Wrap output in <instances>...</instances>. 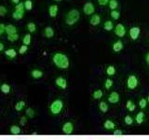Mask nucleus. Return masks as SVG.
<instances>
[{
	"label": "nucleus",
	"mask_w": 149,
	"mask_h": 140,
	"mask_svg": "<svg viewBox=\"0 0 149 140\" xmlns=\"http://www.w3.org/2000/svg\"><path fill=\"white\" fill-rule=\"evenodd\" d=\"M106 74L108 75L109 77H113L114 75L116 74V67L114 65H108V66L106 67V70H105Z\"/></svg>",
	"instance_id": "nucleus-24"
},
{
	"label": "nucleus",
	"mask_w": 149,
	"mask_h": 140,
	"mask_svg": "<svg viewBox=\"0 0 149 140\" xmlns=\"http://www.w3.org/2000/svg\"><path fill=\"white\" fill-rule=\"evenodd\" d=\"M7 13H8L7 8L3 6V5H0V17H4Z\"/></svg>",
	"instance_id": "nucleus-39"
},
{
	"label": "nucleus",
	"mask_w": 149,
	"mask_h": 140,
	"mask_svg": "<svg viewBox=\"0 0 149 140\" xmlns=\"http://www.w3.org/2000/svg\"><path fill=\"white\" fill-rule=\"evenodd\" d=\"M0 91H1V92L4 93V94H8V93L10 92L11 88L8 83H3L2 85L0 86Z\"/></svg>",
	"instance_id": "nucleus-20"
},
{
	"label": "nucleus",
	"mask_w": 149,
	"mask_h": 140,
	"mask_svg": "<svg viewBox=\"0 0 149 140\" xmlns=\"http://www.w3.org/2000/svg\"><path fill=\"white\" fill-rule=\"evenodd\" d=\"M43 35H44L45 37H47V38H51V37H53L54 36V30H53V28L51 27V26L45 27Z\"/></svg>",
	"instance_id": "nucleus-14"
},
{
	"label": "nucleus",
	"mask_w": 149,
	"mask_h": 140,
	"mask_svg": "<svg viewBox=\"0 0 149 140\" xmlns=\"http://www.w3.org/2000/svg\"><path fill=\"white\" fill-rule=\"evenodd\" d=\"M11 2L13 3V4H19V3H20L21 1H20V0H11Z\"/></svg>",
	"instance_id": "nucleus-48"
},
{
	"label": "nucleus",
	"mask_w": 149,
	"mask_h": 140,
	"mask_svg": "<svg viewBox=\"0 0 149 140\" xmlns=\"http://www.w3.org/2000/svg\"><path fill=\"white\" fill-rule=\"evenodd\" d=\"M113 84H114V81L112 80L111 78H106L104 81V88L106 90H109V89H111L112 86H113Z\"/></svg>",
	"instance_id": "nucleus-37"
},
{
	"label": "nucleus",
	"mask_w": 149,
	"mask_h": 140,
	"mask_svg": "<svg viewBox=\"0 0 149 140\" xmlns=\"http://www.w3.org/2000/svg\"><path fill=\"white\" fill-rule=\"evenodd\" d=\"M31 40H32V36H31V34L30 33H28V34L24 35V36L22 37V43L23 45H30L31 44Z\"/></svg>",
	"instance_id": "nucleus-26"
},
{
	"label": "nucleus",
	"mask_w": 149,
	"mask_h": 140,
	"mask_svg": "<svg viewBox=\"0 0 149 140\" xmlns=\"http://www.w3.org/2000/svg\"><path fill=\"white\" fill-rule=\"evenodd\" d=\"M108 105H107V103L104 102V101H102L100 102L99 104V109L101 112H102V113H106L107 111H108Z\"/></svg>",
	"instance_id": "nucleus-23"
},
{
	"label": "nucleus",
	"mask_w": 149,
	"mask_h": 140,
	"mask_svg": "<svg viewBox=\"0 0 149 140\" xmlns=\"http://www.w3.org/2000/svg\"><path fill=\"white\" fill-rule=\"evenodd\" d=\"M52 62L55 66L59 69H67L70 65L69 58L67 57V55L63 52H60V51L55 52L52 55Z\"/></svg>",
	"instance_id": "nucleus-1"
},
{
	"label": "nucleus",
	"mask_w": 149,
	"mask_h": 140,
	"mask_svg": "<svg viewBox=\"0 0 149 140\" xmlns=\"http://www.w3.org/2000/svg\"><path fill=\"white\" fill-rule=\"evenodd\" d=\"M43 71L40 69H33L32 71H31V77L33 78H35V79H39L41 78L42 77H43Z\"/></svg>",
	"instance_id": "nucleus-15"
},
{
	"label": "nucleus",
	"mask_w": 149,
	"mask_h": 140,
	"mask_svg": "<svg viewBox=\"0 0 149 140\" xmlns=\"http://www.w3.org/2000/svg\"><path fill=\"white\" fill-rule=\"evenodd\" d=\"M147 102H149V95H148V97H147Z\"/></svg>",
	"instance_id": "nucleus-50"
},
{
	"label": "nucleus",
	"mask_w": 149,
	"mask_h": 140,
	"mask_svg": "<svg viewBox=\"0 0 149 140\" xmlns=\"http://www.w3.org/2000/svg\"><path fill=\"white\" fill-rule=\"evenodd\" d=\"M63 108V102L61 99H56L49 105V112L52 115H59Z\"/></svg>",
	"instance_id": "nucleus-3"
},
{
	"label": "nucleus",
	"mask_w": 149,
	"mask_h": 140,
	"mask_svg": "<svg viewBox=\"0 0 149 140\" xmlns=\"http://www.w3.org/2000/svg\"><path fill=\"white\" fill-rule=\"evenodd\" d=\"M126 108H127L129 111L132 112V111L135 110V108H136V106H135V104L132 100H129L127 102V104H126Z\"/></svg>",
	"instance_id": "nucleus-29"
},
{
	"label": "nucleus",
	"mask_w": 149,
	"mask_h": 140,
	"mask_svg": "<svg viewBox=\"0 0 149 140\" xmlns=\"http://www.w3.org/2000/svg\"><path fill=\"white\" fill-rule=\"evenodd\" d=\"M25 114H26V117L29 119H32L34 118V117L36 116V111L32 108V107H28V108L26 109L25 111Z\"/></svg>",
	"instance_id": "nucleus-33"
},
{
	"label": "nucleus",
	"mask_w": 149,
	"mask_h": 140,
	"mask_svg": "<svg viewBox=\"0 0 149 140\" xmlns=\"http://www.w3.org/2000/svg\"><path fill=\"white\" fill-rule=\"evenodd\" d=\"M108 5H109V8L111 9V10H114V9H116L118 8V0H109Z\"/></svg>",
	"instance_id": "nucleus-30"
},
{
	"label": "nucleus",
	"mask_w": 149,
	"mask_h": 140,
	"mask_svg": "<svg viewBox=\"0 0 149 140\" xmlns=\"http://www.w3.org/2000/svg\"><path fill=\"white\" fill-rule=\"evenodd\" d=\"M17 51H16V50H14V49H12V48H10V49H8V50H5V55L7 56V57L8 58V59H10V60H12V59H14L17 56Z\"/></svg>",
	"instance_id": "nucleus-16"
},
{
	"label": "nucleus",
	"mask_w": 149,
	"mask_h": 140,
	"mask_svg": "<svg viewBox=\"0 0 149 140\" xmlns=\"http://www.w3.org/2000/svg\"><path fill=\"white\" fill-rule=\"evenodd\" d=\"M24 16V11H18V10H15L13 13H12V18L14 20H22Z\"/></svg>",
	"instance_id": "nucleus-22"
},
{
	"label": "nucleus",
	"mask_w": 149,
	"mask_h": 140,
	"mask_svg": "<svg viewBox=\"0 0 149 140\" xmlns=\"http://www.w3.org/2000/svg\"><path fill=\"white\" fill-rule=\"evenodd\" d=\"M26 28H27V30L29 31L30 33H35L36 31V23L35 22H32L27 23Z\"/></svg>",
	"instance_id": "nucleus-31"
},
{
	"label": "nucleus",
	"mask_w": 149,
	"mask_h": 140,
	"mask_svg": "<svg viewBox=\"0 0 149 140\" xmlns=\"http://www.w3.org/2000/svg\"><path fill=\"white\" fill-rule=\"evenodd\" d=\"M5 33H6L8 36L12 35V34H16L17 27L13 24H8V25H6V28H5Z\"/></svg>",
	"instance_id": "nucleus-17"
},
{
	"label": "nucleus",
	"mask_w": 149,
	"mask_h": 140,
	"mask_svg": "<svg viewBox=\"0 0 149 140\" xmlns=\"http://www.w3.org/2000/svg\"><path fill=\"white\" fill-rule=\"evenodd\" d=\"M146 64L149 65V52H147L146 55Z\"/></svg>",
	"instance_id": "nucleus-46"
},
{
	"label": "nucleus",
	"mask_w": 149,
	"mask_h": 140,
	"mask_svg": "<svg viewBox=\"0 0 149 140\" xmlns=\"http://www.w3.org/2000/svg\"><path fill=\"white\" fill-rule=\"evenodd\" d=\"M59 11V7L57 5H50L49 7V14L51 18H55Z\"/></svg>",
	"instance_id": "nucleus-13"
},
{
	"label": "nucleus",
	"mask_w": 149,
	"mask_h": 140,
	"mask_svg": "<svg viewBox=\"0 0 149 140\" xmlns=\"http://www.w3.org/2000/svg\"><path fill=\"white\" fill-rule=\"evenodd\" d=\"M15 10H18V11H24L25 8H24V5H23V2H20L19 4L16 5L15 7Z\"/></svg>",
	"instance_id": "nucleus-40"
},
{
	"label": "nucleus",
	"mask_w": 149,
	"mask_h": 140,
	"mask_svg": "<svg viewBox=\"0 0 149 140\" xmlns=\"http://www.w3.org/2000/svg\"><path fill=\"white\" fill-rule=\"evenodd\" d=\"M19 37H20V36L18 35V33H16V34H12V35H8V40L10 41V42H15L19 39Z\"/></svg>",
	"instance_id": "nucleus-36"
},
{
	"label": "nucleus",
	"mask_w": 149,
	"mask_h": 140,
	"mask_svg": "<svg viewBox=\"0 0 149 140\" xmlns=\"http://www.w3.org/2000/svg\"><path fill=\"white\" fill-rule=\"evenodd\" d=\"M53 1H55V2H61L62 0H53Z\"/></svg>",
	"instance_id": "nucleus-49"
},
{
	"label": "nucleus",
	"mask_w": 149,
	"mask_h": 140,
	"mask_svg": "<svg viewBox=\"0 0 149 140\" xmlns=\"http://www.w3.org/2000/svg\"><path fill=\"white\" fill-rule=\"evenodd\" d=\"M23 5H24V8L26 9V10H28V11L32 10V8H33V1L32 0H25V1L23 2Z\"/></svg>",
	"instance_id": "nucleus-34"
},
{
	"label": "nucleus",
	"mask_w": 149,
	"mask_h": 140,
	"mask_svg": "<svg viewBox=\"0 0 149 140\" xmlns=\"http://www.w3.org/2000/svg\"><path fill=\"white\" fill-rule=\"evenodd\" d=\"M139 84V79L136 75H130L127 78V88L129 90H134L136 89Z\"/></svg>",
	"instance_id": "nucleus-4"
},
{
	"label": "nucleus",
	"mask_w": 149,
	"mask_h": 140,
	"mask_svg": "<svg viewBox=\"0 0 149 140\" xmlns=\"http://www.w3.org/2000/svg\"><path fill=\"white\" fill-rule=\"evenodd\" d=\"M27 117L26 116H23V117H22L21 118V120H20V124L22 125V126H24L26 123H27Z\"/></svg>",
	"instance_id": "nucleus-42"
},
{
	"label": "nucleus",
	"mask_w": 149,
	"mask_h": 140,
	"mask_svg": "<svg viewBox=\"0 0 149 140\" xmlns=\"http://www.w3.org/2000/svg\"><path fill=\"white\" fill-rule=\"evenodd\" d=\"M83 12L86 15H92L95 12V6L92 2H87L83 6Z\"/></svg>",
	"instance_id": "nucleus-7"
},
{
	"label": "nucleus",
	"mask_w": 149,
	"mask_h": 140,
	"mask_svg": "<svg viewBox=\"0 0 149 140\" xmlns=\"http://www.w3.org/2000/svg\"><path fill=\"white\" fill-rule=\"evenodd\" d=\"M55 84L61 90H65L67 88V80L63 77H58L55 79Z\"/></svg>",
	"instance_id": "nucleus-9"
},
{
	"label": "nucleus",
	"mask_w": 149,
	"mask_h": 140,
	"mask_svg": "<svg viewBox=\"0 0 149 140\" xmlns=\"http://www.w3.org/2000/svg\"><path fill=\"white\" fill-rule=\"evenodd\" d=\"M139 106L141 107L142 109L146 108V107L147 106V99H146V98H142V99H140Z\"/></svg>",
	"instance_id": "nucleus-38"
},
{
	"label": "nucleus",
	"mask_w": 149,
	"mask_h": 140,
	"mask_svg": "<svg viewBox=\"0 0 149 140\" xmlns=\"http://www.w3.org/2000/svg\"><path fill=\"white\" fill-rule=\"evenodd\" d=\"M114 135H123V132L119 129L114 130Z\"/></svg>",
	"instance_id": "nucleus-45"
},
{
	"label": "nucleus",
	"mask_w": 149,
	"mask_h": 140,
	"mask_svg": "<svg viewBox=\"0 0 149 140\" xmlns=\"http://www.w3.org/2000/svg\"><path fill=\"white\" fill-rule=\"evenodd\" d=\"M101 22V16L99 14H92L91 19H90V23L92 26H97L99 25Z\"/></svg>",
	"instance_id": "nucleus-12"
},
{
	"label": "nucleus",
	"mask_w": 149,
	"mask_h": 140,
	"mask_svg": "<svg viewBox=\"0 0 149 140\" xmlns=\"http://www.w3.org/2000/svg\"><path fill=\"white\" fill-rule=\"evenodd\" d=\"M98 1V4L100 5V6H105V5L108 4L109 0H97Z\"/></svg>",
	"instance_id": "nucleus-43"
},
{
	"label": "nucleus",
	"mask_w": 149,
	"mask_h": 140,
	"mask_svg": "<svg viewBox=\"0 0 149 140\" xmlns=\"http://www.w3.org/2000/svg\"><path fill=\"white\" fill-rule=\"evenodd\" d=\"M133 121H134V119L132 118V116H130V115H127L124 118V123L126 125H132L133 124Z\"/></svg>",
	"instance_id": "nucleus-35"
},
{
	"label": "nucleus",
	"mask_w": 149,
	"mask_h": 140,
	"mask_svg": "<svg viewBox=\"0 0 149 140\" xmlns=\"http://www.w3.org/2000/svg\"><path fill=\"white\" fill-rule=\"evenodd\" d=\"M5 28H6V25L4 23L0 22V36H2L5 33Z\"/></svg>",
	"instance_id": "nucleus-44"
},
{
	"label": "nucleus",
	"mask_w": 149,
	"mask_h": 140,
	"mask_svg": "<svg viewBox=\"0 0 149 140\" xmlns=\"http://www.w3.org/2000/svg\"><path fill=\"white\" fill-rule=\"evenodd\" d=\"M9 132H10V134H13V135H18V134H21L22 130H21L20 126H18V125H12V126H10V128H9Z\"/></svg>",
	"instance_id": "nucleus-19"
},
{
	"label": "nucleus",
	"mask_w": 149,
	"mask_h": 140,
	"mask_svg": "<svg viewBox=\"0 0 149 140\" xmlns=\"http://www.w3.org/2000/svg\"><path fill=\"white\" fill-rule=\"evenodd\" d=\"M104 29L105 31H108V32L113 30L114 29V23H113V22H112V21H106L104 22Z\"/></svg>",
	"instance_id": "nucleus-25"
},
{
	"label": "nucleus",
	"mask_w": 149,
	"mask_h": 140,
	"mask_svg": "<svg viewBox=\"0 0 149 140\" xmlns=\"http://www.w3.org/2000/svg\"><path fill=\"white\" fill-rule=\"evenodd\" d=\"M24 106H25V102L24 101H23V100L18 101L16 103V105H15V109H16V111L20 112V111H22L23 108H24Z\"/></svg>",
	"instance_id": "nucleus-27"
},
{
	"label": "nucleus",
	"mask_w": 149,
	"mask_h": 140,
	"mask_svg": "<svg viewBox=\"0 0 149 140\" xmlns=\"http://www.w3.org/2000/svg\"><path fill=\"white\" fill-rule=\"evenodd\" d=\"M62 132L64 134H72L74 132V124L71 123V121H66L64 123L62 126Z\"/></svg>",
	"instance_id": "nucleus-8"
},
{
	"label": "nucleus",
	"mask_w": 149,
	"mask_h": 140,
	"mask_svg": "<svg viewBox=\"0 0 149 140\" xmlns=\"http://www.w3.org/2000/svg\"><path fill=\"white\" fill-rule=\"evenodd\" d=\"M4 48H5L4 44L2 43L1 41H0V51H3V50H4Z\"/></svg>",
	"instance_id": "nucleus-47"
},
{
	"label": "nucleus",
	"mask_w": 149,
	"mask_h": 140,
	"mask_svg": "<svg viewBox=\"0 0 149 140\" xmlns=\"http://www.w3.org/2000/svg\"><path fill=\"white\" fill-rule=\"evenodd\" d=\"M27 50H28V46H26V45H22L20 47V49H19V53L22 55V54L26 53Z\"/></svg>",
	"instance_id": "nucleus-41"
},
{
	"label": "nucleus",
	"mask_w": 149,
	"mask_h": 140,
	"mask_svg": "<svg viewBox=\"0 0 149 140\" xmlns=\"http://www.w3.org/2000/svg\"><path fill=\"white\" fill-rule=\"evenodd\" d=\"M80 19V13L77 8H72L66 13L64 18V22L67 25L72 26L74 25Z\"/></svg>",
	"instance_id": "nucleus-2"
},
{
	"label": "nucleus",
	"mask_w": 149,
	"mask_h": 140,
	"mask_svg": "<svg viewBox=\"0 0 149 140\" xmlns=\"http://www.w3.org/2000/svg\"><path fill=\"white\" fill-rule=\"evenodd\" d=\"M123 48H124L123 42L119 39L115 41L113 43V45H112V49H113V50L115 51V52H120V51L123 50Z\"/></svg>",
	"instance_id": "nucleus-11"
},
{
	"label": "nucleus",
	"mask_w": 149,
	"mask_h": 140,
	"mask_svg": "<svg viewBox=\"0 0 149 140\" xmlns=\"http://www.w3.org/2000/svg\"><path fill=\"white\" fill-rule=\"evenodd\" d=\"M102 95H104V92H102V90H96L92 93L93 99H95V100H100L101 98L102 97Z\"/></svg>",
	"instance_id": "nucleus-28"
},
{
	"label": "nucleus",
	"mask_w": 149,
	"mask_h": 140,
	"mask_svg": "<svg viewBox=\"0 0 149 140\" xmlns=\"http://www.w3.org/2000/svg\"><path fill=\"white\" fill-rule=\"evenodd\" d=\"M120 100V95L118 92H112L108 96V102L111 104H118Z\"/></svg>",
	"instance_id": "nucleus-10"
},
{
	"label": "nucleus",
	"mask_w": 149,
	"mask_h": 140,
	"mask_svg": "<svg viewBox=\"0 0 149 140\" xmlns=\"http://www.w3.org/2000/svg\"><path fill=\"white\" fill-rule=\"evenodd\" d=\"M115 34L116 36L118 37H124L125 35L127 34V30H126V27L124 26V24L122 23H118L116 26H115Z\"/></svg>",
	"instance_id": "nucleus-6"
},
{
	"label": "nucleus",
	"mask_w": 149,
	"mask_h": 140,
	"mask_svg": "<svg viewBox=\"0 0 149 140\" xmlns=\"http://www.w3.org/2000/svg\"><path fill=\"white\" fill-rule=\"evenodd\" d=\"M110 16L113 20H118L120 18V12L118 10V9H114V10H111L110 12Z\"/></svg>",
	"instance_id": "nucleus-32"
},
{
	"label": "nucleus",
	"mask_w": 149,
	"mask_h": 140,
	"mask_svg": "<svg viewBox=\"0 0 149 140\" xmlns=\"http://www.w3.org/2000/svg\"><path fill=\"white\" fill-rule=\"evenodd\" d=\"M134 120L136 121L137 124H142L144 121V113L143 112H139L138 114H136Z\"/></svg>",
	"instance_id": "nucleus-21"
},
{
	"label": "nucleus",
	"mask_w": 149,
	"mask_h": 140,
	"mask_svg": "<svg viewBox=\"0 0 149 140\" xmlns=\"http://www.w3.org/2000/svg\"><path fill=\"white\" fill-rule=\"evenodd\" d=\"M104 129L106 130H115V127H116V124L113 120H106L104 123Z\"/></svg>",
	"instance_id": "nucleus-18"
},
{
	"label": "nucleus",
	"mask_w": 149,
	"mask_h": 140,
	"mask_svg": "<svg viewBox=\"0 0 149 140\" xmlns=\"http://www.w3.org/2000/svg\"><path fill=\"white\" fill-rule=\"evenodd\" d=\"M140 34H141V28L139 26H132L129 30V36L132 40H137L140 36Z\"/></svg>",
	"instance_id": "nucleus-5"
}]
</instances>
